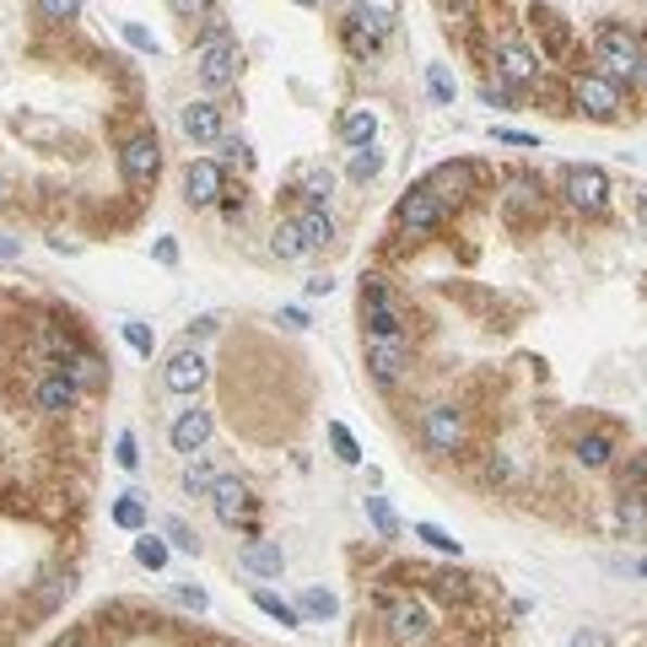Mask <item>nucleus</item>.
I'll use <instances>...</instances> for the list:
<instances>
[{"mask_svg":"<svg viewBox=\"0 0 647 647\" xmlns=\"http://www.w3.org/2000/svg\"><path fill=\"white\" fill-rule=\"evenodd\" d=\"M238 71H243L238 38H232L216 16H205V38H200V49H194V76H200V87H205V92H227V87H238Z\"/></svg>","mask_w":647,"mask_h":647,"instance_id":"nucleus-1","label":"nucleus"},{"mask_svg":"<svg viewBox=\"0 0 647 647\" xmlns=\"http://www.w3.org/2000/svg\"><path fill=\"white\" fill-rule=\"evenodd\" d=\"M594 49H599V65H605V76L610 81H637V71H643V33L637 27H626V22H599V33H594Z\"/></svg>","mask_w":647,"mask_h":647,"instance_id":"nucleus-2","label":"nucleus"},{"mask_svg":"<svg viewBox=\"0 0 647 647\" xmlns=\"http://www.w3.org/2000/svg\"><path fill=\"white\" fill-rule=\"evenodd\" d=\"M572 114L594 119V125H616L621 119V81H610L605 71H588V76H572Z\"/></svg>","mask_w":647,"mask_h":647,"instance_id":"nucleus-3","label":"nucleus"},{"mask_svg":"<svg viewBox=\"0 0 647 647\" xmlns=\"http://www.w3.org/2000/svg\"><path fill=\"white\" fill-rule=\"evenodd\" d=\"M361 329L372 340H405V314L383 276H361Z\"/></svg>","mask_w":647,"mask_h":647,"instance_id":"nucleus-4","label":"nucleus"},{"mask_svg":"<svg viewBox=\"0 0 647 647\" xmlns=\"http://www.w3.org/2000/svg\"><path fill=\"white\" fill-rule=\"evenodd\" d=\"M383 632H389V643L421 647L427 637H432V610H427V599H416V594H394V599L383 605Z\"/></svg>","mask_w":647,"mask_h":647,"instance_id":"nucleus-5","label":"nucleus"},{"mask_svg":"<svg viewBox=\"0 0 647 647\" xmlns=\"http://www.w3.org/2000/svg\"><path fill=\"white\" fill-rule=\"evenodd\" d=\"M561 200L578 216H605L610 211V178H605V167H567L561 173Z\"/></svg>","mask_w":647,"mask_h":647,"instance_id":"nucleus-6","label":"nucleus"},{"mask_svg":"<svg viewBox=\"0 0 647 647\" xmlns=\"http://www.w3.org/2000/svg\"><path fill=\"white\" fill-rule=\"evenodd\" d=\"M443 216H448V211H443V200H437L427 183H416V189L394 205V221H399V232H405L410 243H416V238H432V232L443 227Z\"/></svg>","mask_w":647,"mask_h":647,"instance_id":"nucleus-7","label":"nucleus"},{"mask_svg":"<svg viewBox=\"0 0 647 647\" xmlns=\"http://www.w3.org/2000/svg\"><path fill=\"white\" fill-rule=\"evenodd\" d=\"M465 437H470V427H465L459 405H427L421 410V443L432 454H465Z\"/></svg>","mask_w":647,"mask_h":647,"instance_id":"nucleus-8","label":"nucleus"},{"mask_svg":"<svg viewBox=\"0 0 647 647\" xmlns=\"http://www.w3.org/2000/svg\"><path fill=\"white\" fill-rule=\"evenodd\" d=\"M119 173H125V183L130 189H147V183H157L162 173V141L152 130H136L125 147H119Z\"/></svg>","mask_w":647,"mask_h":647,"instance_id":"nucleus-9","label":"nucleus"},{"mask_svg":"<svg viewBox=\"0 0 647 647\" xmlns=\"http://www.w3.org/2000/svg\"><path fill=\"white\" fill-rule=\"evenodd\" d=\"M211 512H216V523H227V529H249L254 523V491L249 481H238V475H221V481L211 485Z\"/></svg>","mask_w":647,"mask_h":647,"instance_id":"nucleus-10","label":"nucleus"},{"mask_svg":"<svg viewBox=\"0 0 647 647\" xmlns=\"http://www.w3.org/2000/svg\"><path fill=\"white\" fill-rule=\"evenodd\" d=\"M221 194H227V173H221V162L194 157L189 167H183V200H189L194 211H211V205H221Z\"/></svg>","mask_w":647,"mask_h":647,"instance_id":"nucleus-11","label":"nucleus"},{"mask_svg":"<svg viewBox=\"0 0 647 647\" xmlns=\"http://www.w3.org/2000/svg\"><path fill=\"white\" fill-rule=\"evenodd\" d=\"M410 372V345L405 340H367V378L378 389H394Z\"/></svg>","mask_w":647,"mask_h":647,"instance_id":"nucleus-12","label":"nucleus"},{"mask_svg":"<svg viewBox=\"0 0 647 647\" xmlns=\"http://www.w3.org/2000/svg\"><path fill=\"white\" fill-rule=\"evenodd\" d=\"M205 378H211V361H205L194 345L173 351V356H167V367H162V389H167V394H200V389H205Z\"/></svg>","mask_w":647,"mask_h":647,"instance_id":"nucleus-13","label":"nucleus"},{"mask_svg":"<svg viewBox=\"0 0 647 647\" xmlns=\"http://www.w3.org/2000/svg\"><path fill=\"white\" fill-rule=\"evenodd\" d=\"M427 189L443 200V211H448V205H465V200L475 194V162H437V167L427 173Z\"/></svg>","mask_w":647,"mask_h":647,"instance_id":"nucleus-14","label":"nucleus"},{"mask_svg":"<svg viewBox=\"0 0 647 647\" xmlns=\"http://www.w3.org/2000/svg\"><path fill=\"white\" fill-rule=\"evenodd\" d=\"M502 216H507L512 227H523V221H540V216H545V189H540L529 173L507 178V189H502Z\"/></svg>","mask_w":647,"mask_h":647,"instance_id":"nucleus-15","label":"nucleus"},{"mask_svg":"<svg viewBox=\"0 0 647 647\" xmlns=\"http://www.w3.org/2000/svg\"><path fill=\"white\" fill-rule=\"evenodd\" d=\"M383 38H389V11H378V5H351V16H345V43H351L356 54H372Z\"/></svg>","mask_w":647,"mask_h":647,"instance_id":"nucleus-16","label":"nucleus"},{"mask_svg":"<svg viewBox=\"0 0 647 647\" xmlns=\"http://www.w3.org/2000/svg\"><path fill=\"white\" fill-rule=\"evenodd\" d=\"M33 405H38L43 416H71V410L81 405V383H76L71 372H43L38 389H33Z\"/></svg>","mask_w":647,"mask_h":647,"instance_id":"nucleus-17","label":"nucleus"},{"mask_svg":"<svg viewBox=\"0 0 647 647\" xmlns=\"http://www.w3.org/2000/svg\"><path fill=\"white\" fill-rule=\"evenodd\" d=\"M496 71H502V81H507V87H529V81L540 76V60H534V49H529V43L502 38V43H496Z\"/></svg>","mask_w":647,"mask_h":647,"instance_id":"nucleus-18","label":"nucleus"},{"mask_svg":"<svg viewBox=\"0 0 647 647\" xmlns=\"http://www.w3.org/2000/svg\"><path fill=\"white\" fill-rule=\"evenodd\" d=\"M211 427H216L211 410H200V405H194V410H178V421H173V432H167V437H173V454L194 459V454L211 443Z\"/></svg>","mask_w":647,"mask_h":647,"instance_id":"nucleus-19","label":"nucleus"},{"mask_svg":"<svg viewBox=\"0 0 647 647\" xmlns=\"http://www.w3.org/2000/svg\"><path fill=\"white\" fill-rule=\"evenodd\" d=\"M529 22H534V33L545 38V60H561V54L572 49V27H567V16H561L556 5H529Z\"/></svg>","mask_w":647,"mask_h":647,"instance_id":"nucleus-20","label":"nucleus"},{"mask_svg":"<svg viewBox=\"0 0 647 647\" xmlns=\"http://www.w3.org/2000/svg\"><path fill=\"white\" fill-rule=\"evenodd\" d=\"M76 594V578H71V567H49L43 578H38V588H33V610L38 616H54L65 599Z\"/></svg>","mask_w":647,"mask_h":647,"instance_id":"nucleus-21","label":"nucleus"},{"mask_svg":"<svg viewBox=\"0 0 647 647\" xmlns=\"http://www.w3.org/2000/svg\"><path fill=\"white\" fill-rule=\"evenodd\" d=\"M178 125H183V136L189 141H221V109L211 103V98H200V103H189L183 114H178Z\"/></svg>","mask_w":647,"mask_h":647,"instance_id":"nucleus-22","label":"nucleus"},{"mask_svg":"<svg viewBox=\"0 0 647 647\" xmlns=\"http://www.w3.org/2000/svg\"><path fill=\"white\" fill-rule=\"evenodd\" d=\"M238 567H243V572H254V578H281L287 550H281L276 540H259V545H249V550L238 556Z\"/></svg>","mask_w":647,"mask_h":647,"instance_id":"nucleus-23","label":"nucleus"},{"mask_svg":"<svg viewBox=\"0 0 647 647\" xmlns=\"http://www.w3.org/2000/svg\"><path fill=\"white\" fill-rule=\"evenodd\" d=\"M372 136H378V114L372 109H345L340 114V141L345 147H372Z\"/></svg>","mask_w":647,"mask_h":647,"instance_id":"nucleus-24","label":"nucleus"},{"mask_svg":"<svg viewBox=\"0 0 647 647\" xmlns=\"http://www.w3.org/2000/svg\"><path fill=\"white\" fill-rule=\"evenodd\" d=\"M292 221H297V232H303V243H308V249H329V243H334V221H329V211H319V205L297 211Z\"/></svg>","mask_w":647,"mask_h":647,"instance_id":"nucleus-25","label":"nucleus"},{"mask_svg":"<svg viewBox=\"0 0 647 647\" xmlns=\"http://www.w3.org/2000/svg\"><path fill=\"white\" fill-rule=\"evenodd\" d=\"M572 454H578V465H583V470H605V465L616 459V443H610L605 432H583Z\"/></svg>","mask_w":647,"mask_h":647,"instance_id":"nucleus-26","label":"nucleus"},{"mask_svg":"<svg viewBox=\"0 0 647 647\" xmlns=\"http://www.w3.org/2000/svg\"><path fill=\"white\" fill-rule=\"evenodd\" d=\"M303 200L329 211V200H334V173H329V167H308V173H303Z\"/></svg>","mask_w":647,"mask_h":647,"instance_id":"nucleus-27","label":"nucleus"},{"mask_svg":"<svg viewBox=\"0 0 647 647\" xmlns=\"http://www.w3.org/2000/svg\"><path fill=\"white\" fill-rule=\"evenodd\" d=\"M270 249H276L281 259H303V254H308V243H303L297 221H276V232H270Z\"/></svg>","mask_w":647,"mask_h":647,"instance_id":"nucleus-28","label":"nucleus"},{"mask_svg":"<svg viewBox=\"0 0 647 647\" xmlns=\"http://www.w3.org/2000/svg\"><path fill=\"white\" fill-rule=\"evenodd\" d=\"M254 605H259V610H265L270 621H281V626H292V632L303 626V610H297V605H287L281 594H265V588H259V594H254Z\"/></svg>","mask_w":647,"mask_h":647,"instance_id":"nucleus-29","label":"nucleus"},{"mask_svg":"<svg viewBox=\"0 0 647 647\" xmlns=\"http://www.w3.org/2000/svg\"><path fill=\"white\" fill-rule=\"evenodd\" d=\"M33 11H38V22L65 27V22H76V16H81V0H33Z\"/></svg>","mask_w":647,"mask_h":647,"instance_id":"nucleus-30","label":"nucleus"},{"mask_svg":"<svg viewBox=\"0 0 647 647\" xmlns=\"http://www.w3.org/2000/svg\"><path fill=\"white\" fill-rule=\"evenodd\" d=\"M361 507H367V518H372V529H378V540H394V534H399V518H394V507H389L383 496H367Z\"/></svg>","mask_w":647,"mask_h":647,"instance_id":"nucleus-31","label":"nucleus"},{"mask_svg":"<svg viewBox=\"0 0 647 647\" xmlns=\"http://www.w3.org/2000/svg\"><path fill=\"white\" fill-rule=\"evenodd\" d=\"M378 173H383V152H378V147H356V152H351V178H356V183H372Z\"/></svg>","mask_w":647,"mask_h":647,"instance_id":"nucleus-32","label":"nucleus"},{"mask_svg":"<svg viewBox=\"0 0 647 647\" xmlns=\"http://www.w3.org/2000/svg\"><path fill=\"white\" fill-rule=\"evenodd\" d=\"M221 481V475H216V470H211V465H194V459H189V470H183V496H211V485Z\"/></svg>","mask_w":647,"mask_h":647,"instance_id":"nucleus-33","label":"nucleus"},{"mask_svg":"<svg viewBox=\"0 0 647 647\" xmlns=\"http://www.w3.org/2000/svg\"><path fill=\"white\" fill-rule=\"evenodd\" d=\"M65 372H71V378H76L81 389H98V383H103V361H98L92 351H81V356H76V361H71Z\"/></svg>","mask_w":647,"mask_h":647,"instance_id":"nucleus-34","label":"nucleus"},{"mask_svg":"<svg viewBox=\"0 0 647 647\" xmlns=\"http://www.w3.org/2000/svg\"><path fill=\"white\" fill-rule=\"evenodd\" d=\"M114 523H119V529H147V507H141V496H119V502H114Z\"/></svg>","mask_w":647,"mask_h":647,"instance_id":"nucleus-35","label":"nucleus"},{"mask_svg":"<svg viewBox=\"0 0 647 647\" xmlns=\"http://www.w3.org/2000/svg\"><path fill=\"white\" fill-rule=\"evenodd\" d=\"M136 561L152 567V572H162V567H167V545H162L157 534H141V540H136Z\"/></svg>","mask_w":647,"mask_h":647,"instance_id":"nucleus-36","label":"nucleus"},{"mask_svg":"<svg viewBox=\"0 0 647 647\" xmlns=\"http://www.w3.org/2000/svg\"><path fill=\"white\" fill-rule=\"evenodd\" d=\"M297 610H303V616H314V621H329V616L340 610V599H334V594H324V588H308Z\"/></svg>","mask_w":647,"mask_h":647,"instance_id":"nucleus-37","label":"nucleus"},{"mask_svg":"<svg viewBox=\"0 0 647 647\" xmlns=\"http://www.w3.org/2000/svg\"><path fill=\"white\" fill-rule=\"evenodd\" d=\"M416 540H427V545L443 550V556H459V540H454L448 529H437V523H416Z\"/></svg>","mask_w":647,"mask_h":647,"instance_id":"nucleus-38","label":"nucleus"},{"mask_svg":"<svg viewBox=\"0 0 647 647\" xmlns=\"http://www.w3.org/2000/svg\"><path fill=\"white\" fill-rule=\"evenodd\" d=\"M125 340H130L136 356H152V351H157V334H152L141 319H125Z\"/></svg>","mask_w":647,"mask_h":647,"instance_id":"nucleus-39","label":"nucleus"},{"mask_svg":"<svg viewBox=\"0 0 647 647\" xmlns=\"http://www.w3.org/2000/svg\"><path fill=\"white\" fill-rule=\"evenodd\" d=\"M329 443H334V454H340L345 465H361V448H356V437H351L340 421H329Z\"/></svg>","mask_w":647,"mask_h":647,"instance_id":"nucleus-40","label":"nucleus"},{"mask_svg":"<svg viewBox=\"0 0 647 647\" xmlns=\"http://www.w3.org/2000/svg\"><path fill=\"white\" fill-rule=\"evenodd\" d=\"M427 87H432V98H437V103H454V76H448L443 65H432V71H427Z\"/></svg>","mask_w":647,"mask_h":647,"instance_id":"nucleus-41","label":"nucleus"},{"mask_svg":"<svg viewBox=\"0 0 647 647\" xmlns=\"http://www.w3.org/2000/svg\"><path fill=\"white\" fill-rule=\"evenodd\" d=\"M114 459H119V470H136V465H141V454H136V432H119Z\"/></svg>","mask_w":647,"mask_h":647,"instance_id":"nucleus-42","label":"nucleus"},{"mask_svg":"<svg viewBox=\"0 0 647 647\" xmlns=\"http://www.w3.org/2000/svg\"><path fill=\"white\" fill-rule=\"evenodd\" d=\"M173 599H178L183 610H194V616L211 605V599H205V588H189V583H173Z\"/></svg>","mask_w":647,"mask_h":647,"instance_id":"nucleus-43","label":"nucleus"},{"mask_svg":"<svg viewBox=\"0 0 647 647\" xmlns=\"http://www.w3.org/2000/svg\"><path fill=\"white\" fill-rule=\"evenodd\" d=\"M167 534H173V545H178V550H189V556L200 550V540L189 534V523H183V518H167Z\"/></svg>","mask_w":647,"mask_h":647,"instance_id":"nucleus-44","label":"nucleus"},{"mask_svg":"<svg viewBox=\"0 0 647 647\" xmlns=\"http://www.w3.org/2000/svg\"><path fill=\"white\" fill-rule=\"evenodd\" d=\"M167 5H173V16H183V22H194V16L205 22V11H211V0H167Z\"/></svg>","mask_w":647,"mask_h":647,"instance_id":"nucleus-45","label":"nucleus"},{"mask_svg":"<svg viewBox=\"0 0 647 647\" xmlns=\"http://www.w3.org/2000/svg\"><path fill=\"white\" fill-rule=\"evenodd\" d=\"M125 38H130L136 49H147V54H157V38H152L147 27H136V22H125Z\"/></svg>","mask_w":647,"mask_h":647,"instance_id":"nucleus-46","label":"nucleus"},{"mask_svg":"<svg viewBox=\"0 0 647 647\" xmlns=\"http://www.w3.org/2000/svg\"><path fill=\"white\" fill-rule=\"evenodd\" d=\"M481 98L491 103V109H502V103L512 98V87H507V81H496V87H481Z\"/></svg>","mask_w":647,"mask_h":647,"instance_id":"nucleus-47","label":"nucleus"},{"mask_svg":"<svg viewBox=\"0 0 647 647\" xmlns=\"http://www.w3.org/2000/svg\"><path fill=\"white\" fill-rule=\"evenodd\" d=\"M496 141H507V147H540V141L523 136V130H496Z\"/></svg>","mask_w":647,"mask_h":647,"instance_id":"nucleus-48","label":"nucleus"},{"mask_svg":"<svg viewBox=\"0 0 647 647\" xmlns=\"http://www.w3.org/2000/svg\"><path fill=\"white\" fill-rule=\"evenodd\" d=\"M221 211H227V216H243V189H227V194H221Z\"/></svg>","mask_w":647,"mask_h":647,"instance_id":"nucleus-49","label":"nucleus"},{"mask_svg":"<svg viewBox=\"0 0 647 647\" xmlns=\"http://www.w3.org/2000/svg\"><path fill=\"white\" fill-rule=\"evenodd\" d=\"M152 254H157L162 265H178V243H173V238H162V243L152 249Z\"/></svg>","mask_w":647,"mask_h":647,"instance_id":"nucleus-50","label":"nucleus"},{"mask_svg":"<svg viewBox=\"0 0 647 647\" xmlns=\"http://www.w3.org/2000/svg\"><path fill=\"white\" fill-rule=\"evenodd\" d=\"M0 259H22V238H5L0 232Z\"/></svg>","mask_w":647,"mask_h":647,"instance_id":"nucleus-51","label":"nucleus"},{"mask_svg":"<svg viewBox=\"0 0 647 647\" xmlns=\"http://www.w3.org/2000/svg\"><path fill=\"white\" fill-rule=\"evenodd\" d=\"M49 647H92V643H87V632H65V637H54Z\"/></svg>","mask_w":647,"mask_h":647,"instance_id":"nucleus-52","label":"nucleus"},{"mask_svg":"<svg viewBox=\"0 0 647 647\" xmlns=\"http://www.w3.org/2000/svg\"><path fill=\"white\" fill-rule=\"evenodd\" d=\"M329 292H334V281H329V276H314V281H308V297H329Z\"/></svg>","mask_w":647,"mask_h":647,"instance_id":"nucleus-53","label":"nucleus"},{"mask_svg":"<svg viewBox=\"0 0 647 647\" xmlns=\"http://www.w3.org/2000/svg\"><path fill=\"white\" fill-rule=\"evenodd\" d=\"M211 329H216V319H194V324H189V340H205Z\"/></svg>","mask_w":647,"mask_h":647,"instance_id":"nucleus-54","label":"nucleus"},{"mask_svg":"<svg viewBox=\"0 0 647 647\" xmlns=\"http://www.w3.org/2000/svg\"><path fill=\"white\" fill-rule=\"evenodd\" d=\"M281 324H292V329H308V314H303V308H287V314H281Z\"/></svg>","mask_w":647,"mask_h":647,"instance_id":"nucleus-55","label":"nucleus"},{"mask_svg":"<svg viewBox=\"0 0 647 647\" xmlns=\"http://www.w3.org/2000/svg\"><path fill=\"white\" fill-rule=\"evenodd\" d=\"M572 647H605V637H594V632H578V637H572Z\"/></svg>","mask_w":647,"mask_h":647,"instance_id":"nucleus-56","label":"nucleus"},{"mask_svg":"<svg viewBox=\"0 0 647 647\" xmlns=\"http://www.w3.org/2000/svg\"><path fill=\"white\" fill-rule=\"evenodd\" d=\"M637 221H643V232H647V189L637 194Z\"/></svg>","mask_w":647,"mask_h":647,"instance_id":"nucleus-57","label":"nucleus"},{"mask_svg":"<svg viewBox=\"0 0 647 647\" xmlns=\"http://www.w3.org/2000/svg\"><path fill=\"white\" fill-rule=\"evenodd\" d=\"M637 81H643V87H647V54H643V71H637Z\"/></svg>","mask_w":647,"mask_h":647,"instance_id":"nucleus-58","label":"nucleus"},{"mask_svg":"<svg viewBox=\"0 0 647 647\" xmlns=\"http://www.w3.org/2000/svg\"><path fill=\"white\" fill-rule=\"evenodd\" d=\"M292 5H319V0H292Z\"/></svg>","mask_w":647,"mask_h":647,"instance_id":"nucleus-59","label":"nucleus"},{"mask_svg":"<svg viewBox=\"0 0 647 647\" xmlns=\"http://www.w3.org/2000/svg\"><path fill=\"white\" fill-rule=\"evenodd\" d=\"M637 572H643V578H647V561H637Z\"/></svg>","mask_w":647,"mask_h":647,"instance_id":"nucleus-60","label":"nucleus"},{"mask_svg":"<svg viewBox=\"0 0 647 647\" xmlns=\"http://www.w3.org/2000/svg\"><path fill=\"white\" fill-rule=\"evenodd\" d=\"M0 194H5V183H0Z\"/></svg>","mask_w":647,"mask_h":647,"instance_id":"nucleus-61","label":"nucleus"}]
</instances>
